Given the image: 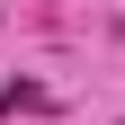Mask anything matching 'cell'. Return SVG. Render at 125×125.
<instances>
[{"label": "cell", "instance_id": "6da1fadb", "mask_svg": "<svg viewBox=\"0 0 125 125\" xmlns=\"http://www.w3.org/2000/svg\"><path fill=\"white\" fill-rule=\"evenodd\" d=\"M45 107H54L45 81H9V89H0V116H45Z\"/></svg>", "mask_w": 125, "mask_h": 125}]
</instances>
